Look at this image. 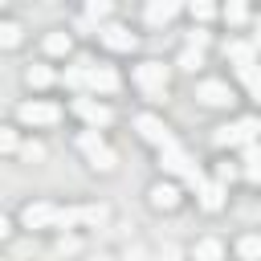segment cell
Listing matches in <instances>:
<instances>
[{
  "mask_svg": "<svg viewBox=\"0 0 261 261\" xmlns=\"http://www.w3.org/2000/svg\"><path fill=\"white\" fill-rule=\"evenodd\" d=\"M20 155H24V159H29V163H33V159H45V147H41V143H37V139H29V143H24V147H20Z\"/></svg>",
  "mask_w": 261,
  "mask_h": 261,
  "instance_id": "cell-31",
  "label": "cell"
},
{
  "mask_svg": "<svg viewBox=\"0 0 261 261\" xmlns=\"http://www.w3.org/2000/svg\"><path fill=\"white\" fill-rule=\"evenodd\" d=\"M86 90H94V94H114V90H118V73H114L110 65H90V61H86Z\"/></svg>",
  "mask_w": 261,
  "mask_h": 261,
  "instance_id": "cell-9",
  "label": "cell"
},
{
  "mask_svg": "<svg viewBox=\"0 0 261 261\" xmlns=\"http://www.w3.org/2000/svg\"><path fill=\"white\" fill-rule=\"evenodd\" d=\"M159 167H163L167 175H184V184H188L192 192H200V188L208 184V179H204V171L192 163V155H188L179 143H171L167 151H159Z\"/></svg>",
  "mask_w": 261,
  "mask_h": 261,
  "instance_id": "cell-1",
  "label": "cell"
},
{
  "mask_svg": "<svg viewBox=\"0 0 261 261\" xmlns=\"http://www.w3.org/2000/svg\"><path fill=\"white\" fill-rule=\"evenodd\" d=\"M135 130H139V135H143L155 151H167L171 143H179V139L171 135V126H167L159 114H139V118H135Z\"/></svg>",
  "mask_w": 261,
  "mask_h": 261,
  "instance_id": "cell-4",
  "label": "cell"
},
{
  "mask_svg": "<svg viewBox=\"0 0 261 261\" xmlns=\"http://www.w3.org/2000/svg\"><path fill=\"white\" fill-rule=\"evenodd\" d=\"M167 77H171V65H163V61H143V65H135V86H139L147 98H163V94H167Z\"/></svg>",
  "mask_w": 261,
  "mask_h": 261,
  "instance_id": "cell-2",
  "label": "cell"
},
{
  "mask_svg": "<svg viewBox=\"0 0 261 261\" xmlns=\"http://www.w3.org/2000/svg\"><path fill=\"white\" fill-rule=\"evenodd\" d=\"M224 57H232L237 65H249V61H257V45L253 41H228L224 45Z\"/></svg>",
  "mask_w": 261,
  "mask_h": 261,
  "instance_id": "cell-15",
  "label": "cell"
},
{
  "mask_svg": "<svg viewBox=\"0 0 261 261\" xmlns=\"http://www.w3.org/2000/svg\"><path fill=\"white\" fill-rule=\"evenodd\" d=\"M188 45H192V49H204V45H208V33H204V29L196 24V29L188 33Z\"/></svg>",
  "mask_w": 261,
  "mask_h": 261,
  "instance_id": "cell-32",
  "label": "cell"
},
{
  "mask_svg": "<svg viewBox=\"0 0 261 261\" xmlns=\"http://www.w3.org/2000/svg\"><path fill=\"white\" fill-rule=\"evenodd\" d=\"M20 224L24 228H53L57 224V204H24L20 208Z\"/></svg>",
  "mask_w": 261,
  "mask_h": 261,
  "instance_id": "cell-8",
  "label": "cell"
},
{
  "mask_svg": "<svg viewBox=\"0 0 261 261\" xmlns=\"http://www.w3.org/2000/svg\"><path fill=\"white\" fill-rule=\"evenodd\" d=\"M98 37H102V45H106V49H114V53H130V49L139 45V37H135L126 24H118V20L102 24V29H98Z\"/></svg>",
  "mask_w": 261,
  "mask_h": 261,
  "instance_id": "cell-7",
  "label": "cell"
},
{
  "mask_svg": "<svg viewBox=\"0 0 261 261\" xmlns=\"http://www.w3.org/2000/svg\"><path fill=\"white\" fill-rule=\"evenodd\" d=\"M188 12H192V20H200V24H204V20H212V16H216V8H212V4H208V0H196V4H192V8H188Z\"/></svg>",
  "mask_w": 261,
  "mask_h": 261,
  "instance_id": "cell-28",
  "label": "cell"
},
{
  "mask_svg": "<svg viewBox=\"0 0 261 261\" xmlns=\"http://www.w3.org/2000/svg\"><path fill=\"white\" fill-rule=\"evenodd\" d=\"M86 16H90V20H106V16H110V4H106V0H90Z\"/></svg>",
  "mask_w": 261,
  "mask_h": 261,
  "instance_id": "cell-30",
  "label": "cell"
},
{
  "mask_svg": "<svg viewBox=\"0 0 261 261\" xmlns=\"http://www.w3.org/2000/svg\"><path fill=\"white\" fill-rule=\"evenodd\" d=\"M16 118L20 122H29V126H53L57 118H61V106L57 102H20V110H16Z\"/></svg>",
  "mask_w": 261,
  "mask_h": 261,
  "instance_id": "cell-5",
  "label": "cell"
},
{
  "mask_svg": "<svg viewBox=\"0 0 261 261\" xmlns=\"http://www.w3.org/2000/svg\"><path fill=\"white\" fill-rule=\"evenodd\" d=\"M179 196H184V192H179L175 184H155V188L147 192V200H151V208H163V212H171V208L179 204Z\"/></svg>",
  "mask_w": 261,
  "mask_h": 261,
  "instance_id": "cell-11",
  "label": "cell"
},
{
  "mask_svg": "<svg viewBox=\"0 0 261 261\" xmlns=\"http://www.w3.org/2000/svg\"><path fill=\"white\" fill-rule=\"evenodd\" d=\"M77 147L86 151V159H90V163H94L98 171H114V151L106 147L102 130H90V126H86V130L77 135Z\"/></svg>",
  "mask_w": 261,
  "mask_h": 261,
  "instance_id": "cell-3",
  "label": "cell"
},
{
  "mask_svg": "<svg viewBox=\"0 0 261 261\" xmlns=\"http://www.w3.org/2000/svg\"><path fill=\"white\" fill-rule=\"evenodd\" d=\"M196 196H200V208H204V212H220V208H224L228 188H224V184H216V179H208V184H204Z\"/></svg>",
  "mask_w": 261,
  "mask_h": 261,
  "instance_id": "cell-12",
  "label": "cell"
},
{
  "mask_svg": "<svg viewBox=\"0 0 261 261\" xmlns=\"http://www.w3.org/2000/svg\"><path fill=\"white\" fill-rule=\"evenodd\" d=\"M196 98L204 102V106H212V110H220V106H228L232 102V90H228V82H200L196 86Z\"/></svg>",
  "mask_w": 261,
  "mask_h": 261,
  "instance_id": "cell-10",
  "label": "cell"
},
{
  "mask_svg": "<svg viewBox=\"0 0 261 261\" xmlns=\"http://www.w3.org/2000/svg\"><path fill=\"white\" fill-rule=\"evenodd\" d=\"M24 82H29L33 90H45V86H53V69H49V65H29V69H24Z\"/></svg>",
  "mask_w": 261,
  "mask_h": 261,
  "instance_id": "cell-19",
  "label": "cell"
},
{
  "mask_svg": "<svg viewBox=\"0 0 261 261\" xmlns=\"http://www.w3.org/2000/svg\"><path fill=\"white\" fill-rule=\"evenodd\" d=\"M82 224V208H57V224L53 228H73Z\"/></svg>",
  "mask_w": 261,
  "mask_h": 261,
  "instance_id": "cell-25",
  "label": "cell"
},
{
  "mask_svg": "<svg viewBox=\"0 0 261 261\" xmlns=\"http://www.w3.org/2000/svg\"><path fill=\"white\" fill-rule=\"evenodd\" d=\"M237 175H241V167H237V163H228V159H224V163H216V184H224V188H228Z\"/></svg>",
  "mask_w": 261,
  "mask_h": 261,
  "instance_id": "cell-26",
  "label": "cell"
},
{
  "mask_svg": "<svg viewBox=\"0 0 261 261\" xmlns=\"http://www.w3.org/2000/svg\"><path fill=\"white\" fill-rule=\"evenodd\" d=\"M16 147H20L16 130H0V151H16Z\"/></svg>",
  "mask_w": 261,
  "mask_h": 261,
  "instance_id": "cell-33",
  "label": "cell"
},
{
  "mask_svg": "<svg viewBox=\"0 0 261 261\" xmlns=\"http://www.w3.org/2000/svg\"><path fill=\"white\" fill-rule=\"evenodd\" d=\"M73 114H82L90 130H102V126L114 122V110L106 102H94V98H73Z\"/></svg>",
  "mask_w": 261,
  "mask_h": 261,
  "instance_id": "cell-6",
  "label": "cell"
},
{
  "mask_svg": "<svg viewBox=\"0 0 261 261\" xmlns=\"http://www.w3.org/2000/svg\"><path fill=\"white\" fill-rule=\"evenodd\" d=\"M228 24H245L249 20V4H241V0H232V4H224V12H220Z\"/></svg>",
  "mask_w": 261,
  "mask_h": 261,
  "instance_id": "cell-22",
  "label": "cell"
},
{
  "mask_svg": "<svg viewBox=\"0 0 261 261\" xmlns=\"http://www.w3.org/2000/svg\"><path fill=\"white\" fill-rule=\"evenodd\" d=\"M192 257H196V261H220V257H224V245H220L216 237H204V241L192 245Z\"/></svg>",
  "mask_w": 261,
  "mask_h": 261,
  "instance_id": "cell-16",
  "label": "cell"
},
{
  "mask_svg": "<svg viewBox=\"0 0 261 261\" xmlns=\"http://www.w3.org/2000/svg\"><path fill=\"white\" fill-rule=\"evenodd\" d=\"M237 77L245 82V90H249V98L261 106V65L257 61H249V65H237Z\"/></svg>",
  "mask_w": 261,
  "mask_h": 261,
  "instance_id": "cell-13",
  "label": "cell"
},
{
  "mask_svg": "<svg viewBox=\"0 0 261 261\" xmlns=\"http://www.w3.org/2000/svg\"><path fill=\"white\" fill-rule=\"evenodd\" d=\"M0 45H4V49L20 45V24H16V20H0Z\"/></svg>",
  "mask_w": 261,
  "mask_h": 261,
  "instance_id": "cell-23",
  "label": "cell"
},
{
  "mask_svg": "<svg viewBox=\"0 0 261 261\" xmlns=\"http://www.w3.org/2000/svg\"><path fill=\"white\" fill-rule=\"evenodd\" d=\"M175 12H179L175 0H155V4H147V20H151V24H167Z\"/></svg>",
  "mask_w": 261,
  "mask_h": 261,
  "instance_id": "cell-17",
  "label": "cell"
},
{
  "mask_svg": "<svg viewBox=\"0 0 261 261\" xmlns=\"http://www.w3.org/2000/svg\"><path fill=\"white\" fill-rule=\"evenodd\" d=\"M212 143H216V147H241V135H237V122H224V126H216V135H212Z\"/></svg>",
  "mask_w": 261,
  "mask_h": 261,
  "instance_id": "cell-21",
  "label": "cell"
},
{
  "mask_svg": "<svg viewBox=\"0 0 261 261\" xmlns=\"http://www.w3.org/2000/svg\"><path fill=\"white\" fill-rule=\"evenodd\" d=\"M257 33H261V16H257Z\"/></svg>",
  "mask_w": 261,
  "mask_h": 261,
  "instance_id": "cell-34",
  "label": "cell"
},
{
  "mask_svg": "<svg viewBox=\"0 0 261 261\" xmlns=\"http://www.w3.org/2000/svg\"><path fill=\"white\" fill-rule=\"evenodd\" d=\"M65 86H73V90H82V86H86V61L65 69Z\"/></svg>",
  "mask_w": 261,
  "mask_h": 261,
  "instance_id": "cell-29",
  "label": "cell"
},
{
  "mask_svg": "<svg viewBox=\"0 0 261 261\" xmlns=\"http://www.w3.org/2000/svg\"><path fill=\"white\" fill-rule=\"evenodd\" d=\"M69 49H73V41H69V33H65V29H57V33H49V37H45V53H49V57H65Z\"/></svg>",
  "mask_w": 261,
  "mask_h": 261,
  "instance_id": "cell-18",
  "label": "cell"
},
{
  "mask_svg": "<svg viewBox=\"0 0 261 261\" xmlns=\"http://www.w3.org/2000/svg\"><path fill=\"white\" fill-rule=\"evenodd\" d=\"M106 220V204H86L82 208V224H102Z\"/></svg>",
  "mask_w": 261,
  "mask_h": 261,
  "instance_id": "cell-27",
  "label": "cell"
},
{
  "mask_svg": "<svg viewBox=\"0 0 261 261\" xmlns=\"http://www.w3.org/2000/svg\"><path fill=\"white\" fill-rule=\"evenodd\" d=\"M241 171L253 179V184H261V143H253V147H241Z\"/></svg>",
  "mask_w": 261,
  "mask_h": 261,
  "instance_id": "cell-14",
  "label": "cell"
},
{
  "mask_svg": "<svg viewBox=\"0 0 261 261\" xmlns=\"http://www.w3.org/2000/svg\"><path fill=\"white\" fill-rule=\"evenodd\" d=\"M237 253H241V261H261V237H241L237 241Z\"/></svg>",
  "mask_w": 261,
  "mask_h": 261,
  "instance_id": "cell-20",
  "label": "cell"
},
{
  "mask_svg": "<svg viewBox=\"0 0 261 261\" xmlns=\"http://www.w3.org/2000/svg\"><path fill=\"white\" fill-rule=\"evenodd\" d=\"M175 65H179V69H200V65H204V49H192V45H188V49L175 57Z\"/></svg>",
  "mask_w": 261,
  "mask_h": 261,
  "instance_id": "cell-24",
  "label": "cell"
}]
</instances>
